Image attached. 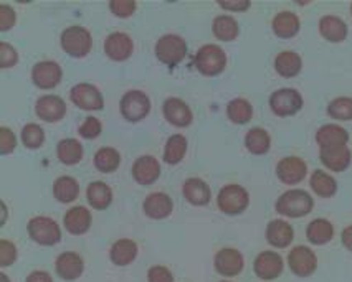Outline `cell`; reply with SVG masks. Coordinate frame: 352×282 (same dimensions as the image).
I'll return each instance as SVG.
<instances>
[{"mask_svg": "<svg viewBox=\"0 0 352 282\" xmlns=\"http://www.w3.org/2000/svg\"><path fill=\"white\" fill-rule=\"evenodd\" d=\"M215 268L225 277L239 276L243 269V256L236 249H222L215 256Z\"/></svg>", "mask_w": 352, "mask_h": 282, "instance_id": "17", "label": "cell"}, {"mask_svg": "<svg viewBox=\"0 0 352 282\" xmlns=\"http://www.w3.org/2000/svg\"><path fill=\"white\" fill-rule=\"evenodd\" d=\"M15 149V136L10 129H0V152L3 155L10 154Z\"/></svg>", "mask_w": 352, "mask_h": 282, "instance_id": "46", "label": "cell"}, {"mask_svg": "<svg viewBox=\"0 0 352 282\" xmlns=\"http://www.w3.org/2000/svg\"><path fill=\"white\" fill-rule=\"evenodd\" d=\"M61 48L75 58L86 56L91 50V35L83 27H69L61 34Z\"/></svg>", "mask_w": 352, "mask_h": 282, "instance_id": "3", "label": "cell"}, {"mask_svg": "<svg viewBox=\"0 0 352 282\" xmlns=\"http://www.w3.org/2000/svg\"><path fill=\"white\" fill-rule=\"evenodd\" d=\"M15 23V12L9 5H0V30L7 32Z\"/></svg>", "mask_w": 352, "mask_h": 282, "instance_id": "48", "label": "cell"}, {"mask_svg": "<svg viewBox=\"0 0 352 282\" xmlns=\"http://www.w3.org/2000/svg\"><path fill=\"white\" fill-rule=\"evenodd\" d=\"M334 236V226L331 222H327L324 218H316L308 224V230H306V238L309 243L321 246V244L329 243Z\"/></svg>", "mask_w": 352, "mask_h": 282, "instance_id": "28", "label": "cell"}, {"mask_svg": "<svg viewBox=\"0 0 352 282\" xmlns=\"http://www.w3.org/2000/svg\"><path fill=\"white\" fill-rule=\"evenodd\" d=\"M109 9L113 10L114 15L124 19L134 14V10H136V2H133V0H113V2L109 3Z\"/></svg>", "mask_w": 352, "mask_h": 282, "instance_id": "42", "label": "cell"}, {"mask_svg": "<svg viewBox=\"0 0 352 282\" xmlns=\"http://www.w3.org/2000/svg\"><path fill=\"white\" fill-rule=\"evenodd\" d=\"M351 12H352V5H351Z\"/></svg>", "mask_w": 352, "mask_h": 282, "instance_id": "53", "label": "cell"}, {"mask_svg": "<svg viewBox=\"0 0 352 282\" xmlns=\"http://www.w3.org/2000/svg\"><path fill=\"white\" fill-rule=\"evenodd\" d=\"M294 238V231L292 224L286 223L285 220H273L267 226V239L272 246L286 248L292 244Z\"/></svg>", "mask_w": 352, "mask_h": 282, "instance_id": "20", "label": "cell"}, {"mask_svg": "<svg viewBox=\"0 0 352 282\" xmlns=\"http://www.w3.org/2000/svg\"><path fill=\"white\" fill-rule=\"evenodd\" d=\"M164 116L170 124L179 126V128H186L192 122V111L189 106L179 97H170L164 103Z\"/></svg>", "mask_w": 352, "mask_h": 282, "instance_id": "19", "label": "cell"}, {"mask_svg": "<svg viewBox=\"0 0 352 282\" xmlns=\"http://www.w3.org/2000/svg\"><path fill=\"white\" fill-rule=\"evenodd\" d=\"M219 208L227 215H239L245 211L248 207L250 197L248 191L240 185H227L220 190L219 198Z\"/></svg>", "mask_w": 352, "mask_h": 282, "instance_id": "7", "label": "cell"}, {"mask_svg": "<svg viewBox=\"0 0 352 282\" xmlns=\"http://www.w3.org/2000/svg\"><path fill=\"white\" fill-rule=\"evenodd\" d=\"M301 68H302V60L296 51H292V50L281 51L275 58V69L278 71V75L285 78L296 76L298 73L301 71Z\"/></svg>", "mask_w": 352, "mask_h": 282, "instance_id": "29", "label": "cell"}, {"mask_svg": "<svg viewBox=\"0 0 352 282\" xmlns=\"http://www.w3.org/2000/svg\"><path fill=\"white\" fill-rule=\"evenodd\" d=\"M138 256V244L131 239H120L113 244L111 259L118 266H128Z\"/></svg>", "mask_w": 352, "mask_h": 282, "instance_id": "32", "label": "cell"}, {"mask_svg": "<svg viewBox=\"0 0 352 282\" xmlns=\"http://www.w3.org/2000/svg\"><path fill=\"white\" fill-rule=\"evenodd\" d=\"M133 175L141 185H151L161 175V165L154 157L144 155V157H139L133 165Z\"/></svg>", "mask_w": 352, "mask_h": 282, "instance_id": "18", "label": "cell"}, {"mask_svg": "<svg viewBox=\"0 0 352 282\" xmlns=\"http://www.w3.org/2000/svg\"><path fill=\"white\" fill-rule=\"evenodd\" d=\"M113 200V191L106 183L103 182H93L88 187V202L89 205L96 210H104L106 207H109Z\"/></svg>", "mask_w": 352, "mask_h": 282, "instance_id": "33", "label": "cell"}, {"mask_svg": "<svg viewBox=\"0 0 352 282\" xmlns=\"http://www.w3.org/2000/svg\"><path fill=\"white\" fill-rule=\"evenodd\" d=\"M219 5L225 10L243 12L250 7V2H248V0H236V2H219Z\"/></svg>", "mask_w": 352, "mask_h": 282, "instance_id": "49", "label": "cell"}, {"mask_svg": "<svg viewBox=\"0 0 352 282\" xmlns=\"http://www.w3.org/2000/svg\"><path fill=\"white\" fill-rule=\"evenodd\" d=\"M227 64L225 51L217 45H206L195 55V67L207 76H215L222 73Z\"/></svg>", "mask_w": 352, "mask_h": 282, "instance_id": "2", "label": "cell"}, {"mask_svg": "<svg viewBox=\"0 0 352 282\" xmlns=\"http://www.w3.org/2000/svg\"><path fill=\"white\" fill-rule=\"evenodd\" d=\"M27 282H53L50 274L45 271H35L27 277Z\"/></svg>", "mask_w": 352, "mask_h": 282, "instance_id": "50", "label": "cell"}, {"mask_svg": "<svg viewBox=\"0 0 352 282\" xmlns=\"http://www.w3.org/2000/svg\"><path fill=\"white\" fill-rule=\"evenodd\" d=\"M308 174V165L300 157H285L278 162L276 175L286 185L300 183Z\"/></svg>", "mask_w": 352, "mask_h": 282, "instance_id": "12", "label": "cell"}, {"mask_svg": "<svg viewBox=\"0 0 352 282\" xmlns=\"http://www.w3.org/2000/svg\"><path fill=\"white\" fill-rule=\"evenodd\" d=\"M319 157H321L322 165H326L329 170L342 172L351 165L352 155L347 145H336L321 149Z\"/></svg>", "mask_w": 352, "mask_h": 282, "instance_id": "15", "label": "cell"}, {"mask_svg": "<svg viewBox=\"0 0 352 282\" xmlns=\"http://www.w3.org/2000/svg\"><path fill=\"white\" fill-rule=\"evenodd\" d=\"M78 191H80V187L73 177H60L53 185V193L61 203L73 202L78 197Z\"/></svg>", "mask_w": 352, "mask_h": 282, "instance_id": "36", "label": "cell"}, {"mask_svg": "<svg viewBox=\"0 0 352 282\" xmlns=\"http://www.w3.org/2000/svg\"><path fill=\"white\" fill-rule=\"evenodd\" d=\"M22 141L28 149H38L45 141L43 129L36 124H27L22 130Z\"/></svg>", "mask_w": 352, "mask_h": 282, "instance_id": "41", "label": "cell"}, {"mask_svg": "<svg viewBox=\"0 0 352 282\" xmlns=\"http://www.w3.org/2000/svg\"><path fill=\"white\" fill-rule=\"evenodd\" d=\"M144 211L154 220L167 218L172 213V200L166 193H151L144 202Z\"/></svg>", "mask_w": 352, "mask_h": 282, "instance_id": "27", "label": "cell"}, {"mask_svg": "<svg viewBox=\"0 0 352 282\" xmlns=\"http://www.w3.org/2000/svg\"><path fill=\"white\" fill-rule=\"evenodd\" d=\"M314 202L313 197L306 190L293 188V190L285 191L276 202V211L280 215L288 216V218H301L313 210Z\"/></svg>", "mask_w": 352, "mask_h": 282, "instance_id": "1", "label": "cell"}, {"mask_svg": "<svg viewBox=\"0 0 352 282\" xmlns=\"http://www.w3.org/2000/svg\"><path fill=\"white\" fill-rule=\"evenodd\" d=\"M0 282H9V279H7L6 274H0Z\"/></svg>", "mask_w": 352, "mask_h": 282, "instance_id": "52", "label": "cell"}, {"mask_svg": "<svg viewBox=\"0 0 352 282\" xmlns=\"http://www.w3.org/2000/svg\"><path fill=\"white\" fill-rule=\"evenodd\" d=\"M83 157V147L76 139H63L58 144V158L67 165L78 163Z\"/></svg>", "mask_w": 352, "mask_h": 282, "instance_id": "37", "label": "cell"}, {"mask_svg": "<svg viewBox=\"0 0 352 282\" xmlns=\"http://www.w3.org/2000/svg\"><path fill=\"white\" fill-rule=\"evenodd\" d=\"M28 235L35 243L52 246L56 244L61 238V231L58 224L53 222L48 216H36L28 222Z\"/></svg>", "mask_w": 352, "mask_h": 282, "instance_id": "6", "label": "cell"}, {"mask_svg": "<svg viewBox=\"0 0 352 282\" xmlns=\"http://www.w3.org/2000/svg\"><path fill=\"white\" fill-rule=\"evenodd\" d=\"M184 197H186L192 205H207L210 202V188L204 180L189 178L184 183Z\"/></svg>", "mask_w": 352, "mask_h": 282, "instance_id": "26", "label": "cell"}, {"mask_svg": "<svg viewBox=\"0 0 352 282\" xmlns=\"http://www.w3.org/2000/svg\"><path fill=\"white\" fill-rule=\"evenodd\" d=\"M327 114L338 121H352V97H336L327 106Z\"/></svg>", "mask_w": 352, "mask_h": 282, "instance_id": "40", "label": "cell"}, {"mask_svg": "<svg viewBox=\"0 0 352 282\" xmlns=\"http://www.w3.org/2000/svg\"><path fill=\"white\" fill-rule=\"evenodd\" d=\"M151 111V101L144 93L129 91L121 99V113L128 121H141Z\"/></svg>", "mask_w": 352, "mask_h": 282, "instance_id": "8", "label": "cell"}, {"mask_svg": "<svg viewBox=\"0 0 352 282\" xmlns=\"http://www.w3.org/2000/svg\"><path fill=\"white\" fill-rule=\"evenodd\" d=\"M32 80L42 89H52L60 83L61 80V68L55 61H42L36 63L32 71Z\"/></svg>", "mask_w": 352, "mask_h": 282, "instance_id": "14", "label": "cell"}, {"mask_svg": "<svg viewBox=\"0 0 352 282\" xmlns=\"http://www.w3.org/2000/svg\"><path fill=\"white\" fill-rule=\"evenodd\" d=\"M245 145H247V149L252 154L263 155L270 150L272 139H270V134L265 129L253 128L247 132V137H245Z\"/></svg>", "mask_w": 352, "mask_h": 282, "instance_id": "30", "label": "cell"}, {"mask_svg": "<svg viewBox=\"0 0 352 282\" xmlns=\"http://www.w3.org/2000/svg\"><path fill=\"white\" fill-rule=\"evenodd\" d=\"M273 32L280 38H292L300 32V19L293 12H280L275 19H273Z\"/></svg>", "mask_w": 352, "mask_h": 282, "instance_id": "24", "label": "cell"}, {"mask_svg": "<svg viewBox=\"0 0 352 282\" xmlns=\"http://www.w3.org/2000/svg\"><path fill=\"white\" fill-rule=\"evenodd\" d=\"M186 53L187 43L177 35H166L155 43V56L169 67H175L177 63H181Z\"/></svg>", "mask_w": 352, "mask_h": 282, "instance_id": "5", "label": "cell"}, {"mask_svg": "<svg viewBox=\"0 0 352 282\" xmlns=\"http://www.w3.org/2000/svg\"><path fill=\"white\" fill-rule=\"evenodd\" d=\"M72 101L86 111H100L103 108V96L96 86L81 83L72 89Z\"/></svg>", "mask_w": 352, "mask_h": 282, "instance_id": "11", "label": "cell"}, {"mask_svg": "<svg viewBox=\"0 0 352 282\" xmlns=\"http://www.w3.org/2000/svg\"><path fill=\"white\" fill-rule=\"evenodd\" d=\"M101 132V122L96 117H86L83 126L80 128V136L85 139H95Z\"/></svg>", "mask_w": 352, "mask_h": 282, "instance_id": "45", "label": "cell"}, {"mask_svg": "<svg viewBox=\"0 0 352 282\" xmlns=\"http://www.w3.org/2000/svg\"><path fill=\"white\" fill-rule=\"evenodd\" d=\"M35 111L40 119L47 122H56L65 116V113H67V104H65V101L61 99V97L53 96V94H47V96H42L36 101Z\"/></svg>", "mask_w": 352, "mask_h": 282, "instance_id": "13", "label": "cell"}, {"mask_svg": "<svg viewBox=\"0 0 352 282\" xmlns=\"http://www.w3.org/2000/svg\"><path fill=\"white\" fill-rule=\"evenodd\" d=\"M319 34H321L327 42L341 43L347 36V25L342 19L336 15H324L319 20Z\"/></svg>", "mask_w": 352, "mask_h": 282, "instance_id": "21", "label": "cell"}, {"mask_svg": "<svg viewBox=\"0 0 352 282\" xmlns=\"http://www.w3.org/2000/svg\"><path fill=\"white\" fill-rule=\"evenodd\" d=\"M120 162H121L120 152H118L116 149H111V147H103V149L98 150L95 155L96 169L104 172V174L116 170L118 167H120Z\"/></svg>", "mask_w": 352, "mask_h": 282, "instance_id": "38", "label": "cell"}, {"mask_svg": "<svg viewBox=\"0 0 352 282\" xmlns=\"http://www.w3.org/2000/svg\"><path fill=\"white\" fill-rule=\"evenodd\" d=\"M341 239H342V244H344V246H346V248L349 249V251L352 252V224H351V226L344 228Z\"/></svg>", "mask_w": 352, "mask_h": 282, "instance_id": "51", "label": "cell"}, {"mask_svg": "<svg viewBox=\"0 0 352 282\" xmlns=\"http://www.w3.org/2000/svg\"><path fill=\"white\" fill-rule=\"evenodd\" d=\"M187 150V141L184 136H172L169 137L166 144V152H164V158L167 163H179L184 158Z\"/></svg>", "mask_w": 352, "mask_h": 282, "instance_id": "39", "label": "cell"}, {"mask_svg": "<svg viewBox=\"0 0 352 282\" xmlns=\"http://www.w3.org/2000/svg\"><path fill=\"white\" fill-rule=\"evenodd\" d=\"M239 23L230 15H220L214 20V34L223 42H232L239 36Z\"/></svg>", "mask_w": 352, "mask_h": 282, "instance_id": "34", "label": "cell"}, {"mask_svg": "<svg viewBox=\"0 0 352 282\" xmlns=\"http://www.w3.org/2000/svg\"><path fill=\"white\" fill-rule=\"evenodd\" d=\"M17 63V51L9 43L2 42L0 43V67L10 68Z\"/></svg>", "mask_w": 352, "mask_h": 282, "instance_id": "44", "label": "cell"}, {"mask_svg": "<svg viewBox=\"0 0 352 282\" xmlns=\"http://www.w3.org/2000/svg\"><path fill=\"white\" fill-rule=\"evenodd\" d=\"M133 40H131L129 35L122 34V32H116V34H111L106 38L104 42V51L106 55L111 60L122 61L128 60L133 53Z\"/></svg>", "mask_w": 352, "mask_h": 282, "instance_id": "16", "label": "cell"}, {"mask_svg": "<svg viewBox=\"0 0 352 282\" xmlns=\"http://www.w3.org/2000/svg\"><path fill=\"white\" fill-rule=\"evenodd\" d=\"M56 271L65 281H75L83 272V259L75 252H63L56 259Z\"/></svg>", "mask_w": 352, "mask_h": 282, "instance_id": "23", "label": "cell"}, {"mask_svg": "<svg viewBox=\"0 0 352 282\" xmlns=\"http://www.w3.org/2000/svg\"><path fill=\"white\" fill-rule=\"evenodd\" d=\"M288 266L296 276L308 277L316 271L318 257L313 249H309L308 246H296L289 251Z\"/></svg>", "mask_w": 352, "mask_h": 282, "instance_id": "9", "label": "cell"}, {"mask_svg": "<svg viewBox=\"0 0 352 282\" xmlns=\"http://www.w3.org/2000/svg\"><path fill=\"white\" fill-rule=\"evenodd\" d=\"M227 114H228V119L235 122V124H247L253 116V108L247 99H243V97H236V99H233L228 103Z\"/></svg>", "mask_w": 352, "mask_h": 282, "instance_id": "35", "label": "cell"}, {"mask_svg": "<svg viewBox=\"0 0 352 282\" xmlns=\"http://www.w3.org/2000/svg\"><path fill=\"white\" fill-rule=\"evenodd\" d=\"M15 259H17V249H15L14 244L6 239L0 241V266H2V268H7V266H10Z\"/></svg>", "mask_w": 352, "mask_h": 282, "instance_id": "43", "label": "cell"}, {"mask_svg": "<svg viewBox=\"0 0 352 282\" xmlns=\"http://www.w3.org/2000/svg\"><path fill=\"white\" fill-rule=\"evenodd\" d=\"M222 282H228V281H222Z\"/></svg>", "mask_w": 352, "mask_h": 282, "instance_id": "54", "label": "cell"}, {"mask_svg": "<svg viewBox=\"0 0 352 282\" xmlns=\"http://www.w3.org/2000/svg\"><path fill=\"white\" fill-rule=\"evenodd\" d=\"M270 108L280 117L293 116L302 108V97L296 89L281 88L270 96Z\"/></svg>", "mask_w": 352, "mask_h": 282, "instance_id": "4", "label": "cell"}, {"mask_svg": "<svg viewBox=\"0 0 352 282\" xmlns=\"http://www.w3.org/2000/svg\"><path fill=\"white\" fill-rule=\"evenodd\" d=\"M311 188L319 197L329 198L338 191V182L322 170H314L311 175Z\"/></svg>", "mask_w": 352, "mask_h": 282, "instance_id": "31", "label": "cell"}, {"mask_svg": "<svg viewBox=\"0 0 352 282\" xmlns=\"http://www.w3.org/2000/svg\"><path fill=\"white\" fill-rule=\"evenodd\" d=\"M91 224V213L85 207H75L65 215V226L73 235H83L89 230Z\"/></svg>", "mask_w": 352, "mask_h": 282, "instance_id": "25", "label": "cell"}, {"mask_svg": "<svg viewBox=\"0 0 352 282\" xmlns=\"http://www.w3.org/2000/svg\"><path fill=\"white\" fill-rule=\"evenodd\" d=\"M283 257L273 251L260 252V255L256 256L255 264H253L255 274L263 281L276 279V277L283 272Z\"/></svg>", "mask_w": 352, "mask_h": 282, "instance_id": "10", "label": "cell"}, {"mask_svg": "<svg viewBox=\"0 0 352 282\" xmlns=\"http://www.w3.org/2000/svg\"><path fill=\"white\" fill-rule=\"evenodd\" d=\"M147 277H149V282H174V277H172L169 269L162 268V266H154V268H151Z\"/></svg>", "mask_w": 352, "mask_h": 282, "instance_id": "47", "label": "cell"}, {"mask_svg": "<svg viewBox=\"0 0 352 282\" xmlns=\"http://www.w3.org/2000/svg\"><path fill=\"white\" fill-rule=\"evenodd\" d=\"M349 141V134L347 130L338 124H326L318 129L316 132V142L321 149L326 147H336V145H346Z\"/></svg>", "mask_w": 352, "mask_h": 282, "instance_id": "22", "label": "cell"}]
</instances>
